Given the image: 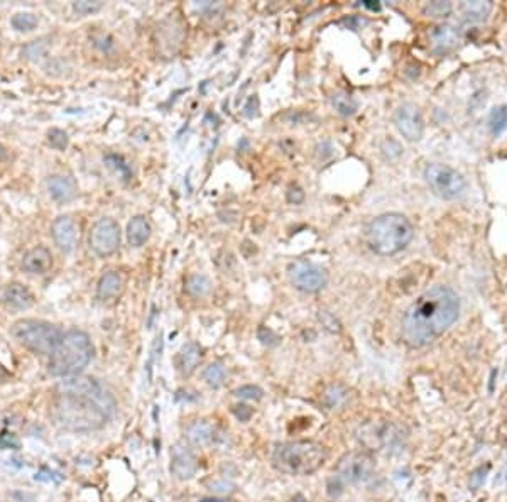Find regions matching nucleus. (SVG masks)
<instances>
[{"label": "nucleus", "instance_id": "f257e3e1", "mask_svg": "<svg viewBox=\"0 0 507 502\" xmlns=\"http://www.w3.org/2000/svg\"><path fill=\"white\" fill-rule=\"evenodd\" d=\"M115 408V397L102 383L80 374L58 384L51 402V418L64 431L90 433L105 426Z\"/></svg>", "mask_w": 507, "mask_h": 502}, {"label": "nucleus", "instance_id": "f03ea898", "mask_svg": "<svg viewBox=\"0 0 507 502\" xmlns=\"http://www.w3.org/2000/svg\"><path fill=\"white\" fill-rule=\"evenodd\" d=\"M460 315V300L448 286H433L411 303L402 317V339L409 347H426L448 330Z\"/></svg>", "mask_w": 507, "mask_h": 502}, {"label": "nucleus", "instance_id": "7ed1b4c3", "mask_svg": "<svg viewBox=\"0 0 507 502\" xmlns=\"http://www.w3.org/2000/svg\"><path fill=\"white\" fill-rule=\"evenodd\" d=\"M414 227L404 215L385 214L377 216L366 228V242L372 252L394 255L409 245Z\"/></svg>", "mask_w": 507, "mask_h": 502}, {"label": "nucleus", "instance_id": "20e7f679", "mask_svg": "<svg viewBox=\"0 0 507 502\" xmlns=\"http://www.w3.org/2000/svg\"><path fill=\"white\" fill-rule=\"evenodd\" d=\"M327 448L313 440H298L277 445L272 452V465L286 475H310L327 462Z\"/></svg>", "mask_w": 507, "mask_h": 502}, {"label": "nucleus", "instance_id": "39448f33", "mask_svg": "<svg viewBox=\"0 0 507 502\" xmlns=\"http://www.w3.org/2000/svg\"><path fill=\"white\" fill-rule=\"evenodd\" d=\"M93 358V344L81 330L63 333L62 342L51 354L49 372L54 378H75L80 375Z\"/></svg>", "mask_w": 507, "mask_h": 502}, {"label": "nucleus", "instance_id": "423d86ee", "mask_svg": "<svg viewBox=\"0 0 507 502\" xmlns=\"http://www.w3.org/2000/svg\"><path fill=\"white\" fill-rule=\"evenodd\" d=\"M12 337L17 344L39 356H51L62 342L63 333L56 325L42 320H19L12 327Z\"/></svg>", "mask_w": 507, "mask_h": 502}, {"label": "nucleus", "instance_id": "0eeeda50", "mask_svg": "<svg viewBox=\"0 0 507 502\" xmlns=\"http://www.w3.org/2000/svg\"><path fill=\"white\" fill-rule=\"evenodd\" d=\"M424 181L441 200H457L467 192V180L448 164H428L424 168Z\"/></svg>", "mask_w": 507, "mask_h": 502}, {"label": "nucleus", "instance_id": "6e6552de", "mask_svg": "<svg viewBox=\"0 0 507 502\" xmlns=\"http://www.w3.org/2000/svg\"><path fill=\"white\" fill-rule=\"evenodd\" d=\"M374 458L369 453L350 452L345 453L337 464V479L344 484H359L363 482L374 474Z\"/></svg>", "mask_w": 507, "mask_h": 502}, {"label": "nucleus", "instance_id": "1a4fd4ad", "mask_svg": "<svg viewBox=\"0 0 507 502\" xmlns=\"http://www.w3.org/2000/svg\"><path fill=\"white\" fill-rule=\"evenodd\" d=\"M288 276L291 284L303 293H318L328 283V274L323 267L306 261L289 264Z\"/></svg>", "mask_w": 507, "mask_h": 502}, {"label": "nucleus", "instance_id": "9d476101", "mask_svg": "<svg viewBox=\"0 0 507 502\" xmlns=\"http://www.w3.org/2000/svg\"><path fill=\"white\" fill-rule=\"evenodd\" d=\"M90 249L98 257H108L115 254L120 245V227L114 218H100L93 223L88 235Z\"/></svg>", "mask_w": 507, "mask_h": 502}, {"label": "nucleus", "instance_id": "9b49d317", "mask_svg": "<svg viewBox=\"0 0 507 502\" xmlns=\"http://www.w3.org/2000/svg\"><path fill=\"white\" fill-rule=\"evenodd\" d=\"M394 124L406 141L416 142L423 137L424 120L421 110L414 103H402L394 114Z\"/></svg>", "mask_w": 507, "mask_h": 502}, {"label": "nucleus", "instance_id": "f8f14e48", "mask_svg": "<svg viewBox=\"0 0 507 502\" xmlns=\"http://www.w3.org/2000/svg\"><path fill=\"white\" fill-rule=\"evenodd\" d=\"M198 470L197 457L186 443H176L171 450V474L177 480L192 479Z\"/></svg>", "mask_w": 507, "mask_h": 502}, {"label": "nucleus", "instance_id": "ddd939ff", "mask_svg": "<svg viewBox=\"0 0 507 502\" xmlns=\"http://www.w3.org/2000/svg\"><path fill=\"white\" fill-rule=\"evenodd\" d=\"M51 235H53L54 244L58 245L63 252H69L76 245L78 239V225L71 215H62L53 222L51 227Z\"/></svg>", "mask_w": 507, "mask_h": 502}, {"label": "nucleus", "instance_id": "4468645a", "mask_svg": "<svg viewBox=\"0 0 507 502\" xmlns=\"http://www.w3.org/2000/svg\"><path fill=\"white\" fill-rule=\"evenodd\" d=\"M53 254L45 245H37L24 254L23 269L31 276H45L53 269Z\"/></svg>", "mask_w": 507, "mask_h": 502}, {"label": "nucleus", "instance_id": "2eb2a0df", "mask_svg": "<svg viewBox=\"0 0 507 502\" xmlns=\"http://www.w3.org/2000/svg\"><path fill=\"white\" fill-rule=\"evenodd\" d=\"M47 193H49L51 200L56 203H69L75 200L78 194V185L75 178L68 175H53L47 178Z\"/></svg>", "mask_w": 507, "mask_h": 502}, {"label": "nucleus", "instance_id": "dca6fc26", "mask_svg": "<svg viewBox=\"0 0 507 502\" xmlns=\"http://www.w3.org/2000/svg\"><path fill=\"white\" fill-rule=\"evenodd\" d=\"M36 298L31 289L23 283H11L4 291V305L12 311H25L33 308Z\"/></svg>", "mask_w": 507, "mask_h": 502}, {"label": "nucleus", "instance_id": "f3484780", "mask_svg": "<svg viewBox=\"0 0 507 502\" xmlns=\"http://www.w3.org/2000/svg\"><path fill=\"white\" fill-rule=\"evenodd\" d=\"M215 435V426L210 421H206V419L192 423L188 430H186V440H188L192 447H208L210 443H214Z\"/></svg>", "mask_w": 507, "mask_h": 502}, {"label": "nucleus", "instance_id": "a211bd4d", "mask_svg": "<svg viewBox=\"0 0 507 502\" xmlns=\"http://www.w3.org/2000/svg\"><path fill=\"white\" fill-rule=\"evenodd\" d=\"M124 289V279L117 271H108L102 274L97 284V298L100 301H110L120 296Z\"/></svg>", "mask_w": 507, "mask_h": 502}, {"label": "nucleus", "instance_id": "6ab92c4d", "mask_svg": "<svg viewBox=\"0 0 507 502\" xmlns=\"http://www.w3.org/2000/svg\"><path fill=\"white\" fill-rule=\"evenodd\" d=\"M430 37L433 41V46H435V51H438V53H448V51L455 49L458 41H460V36H458L457 29L446 24L433 28Z\"/></svg>", "mask_w": 507, "mask_h": 502}, {"label": "nucleus", "instance_id": "aec40b11", "mask_svg": "<svg viewBox=\"0 0 507 502\" xmlns=\"http://www.w3.org/2000/svg\"><path fill=\"white\" fill-rule=\"evenodd\" d=\"M202 362V347L197 342H188L181 349L180 357H177V367L183 372V375H192L198 363Z\"/></svg>", "mask_w": 507, "mask_h": 502}, {"label": "nucleus", "instance_id": "412c9836", "mask_svg": "<svg viewBox=\"0 0 507 502\" xmlns=\"http://www.w3.org/2000/svg\"><path fill=\"white\" fill-rule=\"evenodd\" d=\"M151 237V225L146 216L137 215L127 223V240L131 247H142Z\"/></svg>", "mask_w": 507, "mask_h": 502}, {"label": "nucleus", "instance_id": "4be33fe9", "mask_svg": "<svg viewBox=\"0 0 507 502\" xmlns=\"http://www.w3.org/2000/svg\"><path fill=\"white\" fill-rule=\"evenodd\" d=\"M491 11H492L491 2H480V0H475V2H465L462 4V19L463 23L467 24H480L487 19Z\"/></svg>", "mask_w": 507, "mask_h": 502}, {"label": "nucleus", "instance_id": "5701e85b", "mask_svg": "<svg viewBox=\"0 0 507 502\" xmlns=\"http://www.w3.org/2000/svg\"><path fill=\"white\" fill-rule=\"evenodd\" d=\"M489 131L496 139L507 131V105L492 108L491 115H489Z\"/></svg>", "mask_w": 507, "mask_h": 502}, {"label": "nucleus", "instance_id": "b1692460", "mask_svg": "<svg viewBox=\"0 0 507 502\" xmlns=\"http://www.w3.org/2000/svg\"><path fill=\"white\" fill-rule=\"evenodd\" d=\"M203 379L210 387L218 389L220 386H223L225 379H227V370L220 362H214L206 367L205 372H203Z\"/></svg>", "mask_w": 507, "mask_h": 502}, {"label": "nucleus", "instance_id": "393cba45", "mask_svg": "<svg viewBox=\"0 0 507 502\" xmlns=\"http://www.w3.org/2000/svg\"><path fill=\"white\" fill-rule=\"evenodd\" d=\"M210 288H211L210 281H208V278H205V276H202V274L190 276L188 281H186V291H188L194 298L205 296V294L210 291Z\"/></svg>", "mask_w": 507, "mask_h": 502}, {"label": "nucleus", "instance_id": "a878e982", "mask_svg": "<svg viewBox=\"0 0 507 502\" xmlns=\"http://www.w3.org/2000/svg\"><path fill=\"white\" fill-rule=\"evenodd\" d=\"M332 103L340 115H354L357 110V102L349 93H335L332 97Z\"/></svg>", "mask_w": 507, "mask_h": 502}, {"label": "nucleus", "instance_id": "bb28decb", "mask_svg": "<svg viewBox=\"0 0 507 502\" xmlns=\"http://www.w3.org/2000/svg\"><path fill=\"white\" fill-rule=\"evenodd\" d=\"M453 6L450 2H430L423 8V14L426 17H433V19H443L452 14Z\"/></svg>", "mask_w": 507, "mask_h": 502}, {"label": "nucleus", "instance_id": "cd10ccee", "mask_svg": "<svg viewBox=\"0 0 507 502\" xmlns=\"http://www.w3.org/2000/svg\"><path fill=\"white\" fill-rule=\"evenodd\" d=\"M12 25H14V29H17V31L21 33H28V31H33V29L37 28V17L31 14V12H19V14H16L14 17H12Z\"/></svg>", "mask_w": 507, "mask_h": 502}, {"label": "nucleus", "instance_id": "c85d7f7f", "mask_svg": "<svg viewBox=\"0 0 507 502\" xmlns=\"http://www.w3.org/2000/svg\"><path fill=\"white\" fill-rule=\"evenodd\" d=\"M47 141H49L51 147H54V149L58 151H64L68 147V134L62 131V129H51L49 132H47Z\"/></svg>", "mask_w": 507, "mask_h": 502}, {"label": "nucleus", "instance_id": "c756f323", "mask_svg": "<svg viewBox=\"0 0 507 502\" xmlns=\"http://www.w3.org/2000/svg\"><path fill=\"white\" fill-rule=\"evenodd\" d=\"M237 397H240V399H249V401H257L261 399V397L264 396V391L261 387L257 386H252V384H249V386H242L238 387L235 392H233Z\"/></svg>", "mask_w": 507, "mask_h": 502}, {"label": "nucleus", "instance_id": "7c9ffc66", "mask_svg": "<svg viewBox=\"0 0 507 502\" xmlns=\"http://www.w3.org/2000/svg\"><path fill=\"white\" fill-rule=\"evenodd\" d=\"M102 7H103L102 2H90V0H81V2L73 4V11H75L76 14H81V16L95 14V12L100 11Z\"/></svg>", "mask_w": 507, "mask_h": 502}, {"label": "nucleus", "instance_id": "2f4dec72", "mask_svg": "<svg viewBox=\"0 0 507 502\" xmlns=\"http://www.w3.org/2000/svg\"><path fill=\"white\" fill-rule=\"evenodd\" d=\"M320 320H322L325 327L332 332H340V323L337 322V318L333 315L328 313V311H320Z\"/></svg>", "mask_w": 507, "mask_h": 502}, {"label": "nucleus", "instance_id": "473e14b6", "mask_svg": "<svg viewBox=\"0 0 507 502\" xmlns=\"http://www.w3.org/2000/svg\"><path fill=\"white\" fill-rule=\"evenodd\" d=\"M0 447L6 448V450H7V448L17 450V448L21 447V443H19V440H17L14 435H8V433H2V435H0Z\"/></svg>", "mask_w": 507, "mask_h": 502}, {"label": "nucleus", "instance_id": "72a5a7b5", "mask_svg": "<svg viewBox=\"0 0 507 502\" xmlns=\"http://www.w3.org/2000/svg\"><path fill=\"white\" fill-rule=\"evenodd\" d=\"M233 414H235L240 421H249L250 416H252V409H250L249 406L240 404V406H235V408H233Z\"/></svg>", "mask_w": 507, "mask_h": 502}, {"label": "nucleus", "instance_id": "f704fd0d", "mask_svg": "<svg viewBox=\"0 0 507 502\" xmlns=\"http://www.w3.org/2000/svg\"><path fill=\"white\" fill-rule=\"evenodd\" d=\"M288 200L291 203H301L305 200V193H303V189L300 188H291L288 192Z\"/></svg>", "mask_w": 507, "mask_h": 502}, {"label": "nucleus", "instance_id": "c9c22d12", "mask_svg": "<svg viewBox=\"0 0 507 502\" xmlns=\"http://www.w3.org/2000/svg\"><path fill=\"white\" fill-rule=\"evenodd\" d=\"M362 6L367 7V8H371V11H379V8H380V4L379 2H372V0H366V2H363Z\"/></svg>", "mask_w": 507, "mask_h": 502}, {"label": "nucleus", "instance_id": "e433bc0d", "mask_svg": "<svg viewBox=\"0 0 507 502\" xmlns=\"http://www.w3.org/2000/svg\"><path fill=\"white\" fill-rule=\"evenodd\" d=\"M4 158H6V149H4V147L0 146V161H2Z\"/></svg>", "mask_w": 507, "mask_h": 502}, {"label": "nucleus", "instance_id": "4c0bfd02", "mask_svg": "<svg viewBox=\"0 0 507 502\" xmlns=\"http://www.w3.org/2000/svg\"><path fill=\"white\" fill-rule=\"evenodd\" d=\"M200 502H227V501H223V499H203Z\"/></svg>", "mask_w": 507, "mask_h": 502}]
</instances>
